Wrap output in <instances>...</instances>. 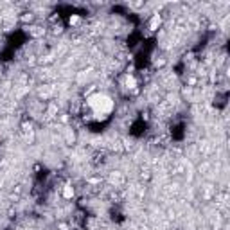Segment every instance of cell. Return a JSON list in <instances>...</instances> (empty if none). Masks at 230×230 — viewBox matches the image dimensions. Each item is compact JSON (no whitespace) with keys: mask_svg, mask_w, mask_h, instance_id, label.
<instances>
[{"mask_svg":"<svg viewBox=\"0 0 230 230\" xmlns=\"http://www.w3.org/2000/svg\"><path fill=\"white\" fill-rule=\"evenodd\" d=\"M88 104L94 108L97 113H106V112H110L112 106H113L112 99H110L108 96H103V94H97V96H94V97H90V99H88Z\"/></svg>","mask_w":230,"mask_h":230,"instance_id":"6da1fadb","label":"cell"},{"mask_svg":"<svg viewBox=\"0 0 230 230\" xmlns=\"http://www.w3.org/2000/svg\"><path fill=\"white\" fill-rule=\"evenodd\" d=\"M158 25H160V16H158V15H155V16H153V20H151V24H149V29H151V31H157V27H158Z\"/></svg>","mask_w":230,"mask_h":230,"instance_id":"7a4b0ae2","label":"cell"},{"mask_svg":"<svg viewBox=\"0 0 230 230\" xmlns=\"http://www.w3.org/2000/svg\"><path fill=\"white\" fill-rule=\"evenodd\" d=\"M63 196H65V198H72V196H74V189H72L70 185H67L65 191H63Z\"/></svg>","mask_w":230,"mask_h":230,"instance_id":"3957f363","label":"cell"}]
</instances>
